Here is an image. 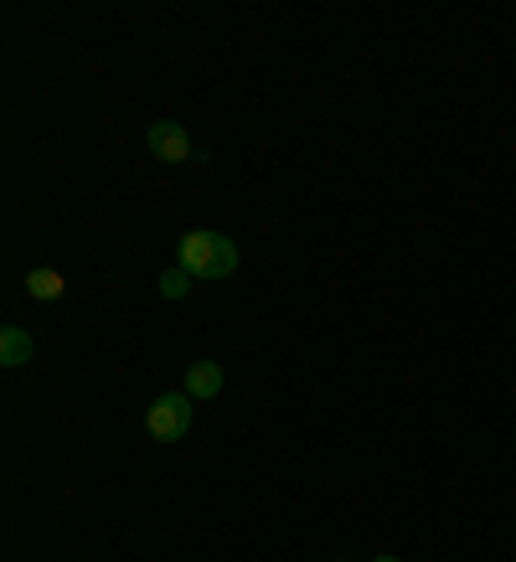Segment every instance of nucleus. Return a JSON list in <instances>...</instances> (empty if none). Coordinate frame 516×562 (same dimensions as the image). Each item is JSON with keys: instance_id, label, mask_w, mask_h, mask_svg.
Instances as JSON below:
<instances>
[{"instance_id": "1", "label": "nucleus", "mask_w": 516, "mask_h": 562, "mask_svg": "<svg viewBox=\"0 0 516 562\" xmlns=\"http://www.w3.org/2000/svg\"><path fill=\"white\" fill-rule=\"evenodd\" d=\"M191 418H197V403H191L187 392H160L150 403V413H145V434L155 443H176V439H187Z\"/></svg>"}, {"instance_id": "2", "label": "nucleus", "mask_w": 516, "mask_h": 562, "mask_svg": "<svg viewBox=\"0 0 516 562\" xmlns=\"http://www.w3.org/2000/svg\"><path fill=\"white\" fill-rule=\"evenodd\" d=\"M145 145H150L155 160H166V166H181V160H191V135H187V124H176V120H155L150 124V135H145Z\"/></svg>"}, {"instance_id": "3", "label": "nucleus", "mask_w": 516, "mask_h": 562, "mask_svg": "<svg viewBox=\"0 0 516 562\" xmlns=\"http://www.w3.org/2000/svg\"><path fill=\"white\" fill-rule=\"evenodd\" d=\"M212 254H217V233L197 227V233H187L176 243V269H187L191 279H206L212 273Z\"/></svg>"}, {"instance_id": "4", "label": "nucleus", "mask_w": 516, "mask_h": 562, "mask_svg": "<svg viewBox=\"0 0 516 562\" xmlns=\"http://www.w3.org/2000/svg\"><path fill=\"white\" fill-rule=\"evenodd\" d=\"M223 367L217 361H191L187 367V397L191 403H212V397H223Z\"/></svg>"}, {"instance_id": "5", "label": "nucleus", "mask_w": 516, "mask_h": 562, "mask_svg": "<svg viewBox=\"0 0 516 562\" xmlns=\"http://www.w3.org/2000/svg\"><path fill=\"white\" fill-rule=\"evenodd\" d=\"M36 357V341H32V330H21V325H5L0 330V367H26V361Z\"/></svg>"}, {"instance_id": "6", "label": "nucleus", "mask_w": 516, "mask_h": 562, "mask_svg": "<svg viewBox=\"0 0 516 562\" xmlns=\"http://www.w3.org/2000/svg\"><path fill=\"white\" fill-rule=\"evenodd\" d=\"M26 294H32V300H63V273L57 269H32L26 273Z\"/></svg>"}, {"instance_id": "7", "label": "nucleus", "mask_w": 516, "mask_h": 562, "mask_svg": "<svg viewBox=\"0 0 516 562\" xmlns=\"http://www.w3.org/2000/svg\"><path fill=\"white\" fill-rule=\"evenodd\" d=\"M233 273H238V243L227 233H217V254H212V273L206 279H233Z\"/></svg>"}, {"instance_id": "8", "label": "nucleus", "mask_w": 516, "mask_h": 562, "mask_svg": "<svg viewBox=\"0 0 516 562\" xmlns=\"http://www.w3.org/2000/svg\"><path fill=\"white\" fill-rule=\"evenodd\" d=\"M155 290H160V300H187V290H191V273H187V269L160 273V279H155Z\"/></svg>"}, {"instance_id": "9", "label": "nucleus", "mask_w": 516, "mask_h": 562, "mask_svg": "<svg viewBox=\"0 0 516 562\" xmlns=\"http://www.w3.org/2000/svg\"><path fill=\"white\" fill-rule=\"evenodd\" d=\"M372 562H403V558H393V552H378V558H372Z\"/></svg>"}]
</instances>
